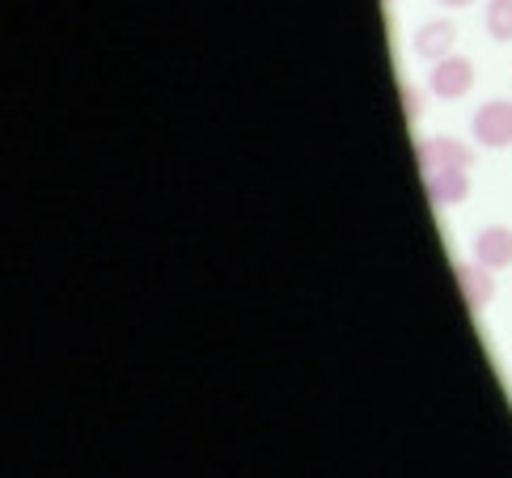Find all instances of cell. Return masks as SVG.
Masks as SVG:
<instances>
[{"label":"cell","instance_id":"obj_1","mask_svg":"<svg viewBox=\"0 0 512 478\" xmlns=\"http://www.w3.org/2000/svg\"><path fill=\"white\" fill-rule=\"evenodd\" d=\"M474 81H479V68H474V60H466V55H445V60H436L428 68V94L441 98V102H462Z\"/></svg>","mask_w":512,"mask_h":478},{"label":"cell","instance_id":"obj_2","mask_svg":"<svg viewBox=\"0 0 512 478\" xmlns=\"http://www.w3.org/2000/svg\"><path fill=\"white\" fill-rule=\"evenodd\" d=\"M415 161L424 170V178L445 174V170H474V149L457 136H424L415 144Z\"/></svg>","mask_w":512,"mask_h":478},{"label":"cell","instance_id":"obj_3","mask_svg":"<svg viewBox=\"0 0 512 478\" xmlns=\"http://www.w3.org/2000/svg\"><path fill=\"white\" fill-rule=\"evenodd\" d=\"M470 136L479 149H512V102L508 98L483 102L470 119Z\"/></svg>","mask_w":512,"mask_h":478},{"label":"cell","instance_id":"obj_4","mask_svg":"<svg viewBox=\"0 0 512 478\" xmlns=\"http://www.w3.org/2000/svg\"><path fill=\"white\" fill-rule=\"evenodd\" d=\"M411 47H415L419 60H428V64L445 60V55H453V47H457V26L449 22V17H428V22L415 30Z\"/></svg>","mask_w":512,"mask_h":478},{"label":"cell","instance_id":"obj_5","mask_svg":"<svg viewBox=\"0 0 512 478\" xmlns=\"http://www.w3.org/2000/svg\"><path fill=\"white\" fill-rule=\"evenodd\" d=\"M457 288H462V301L479 314V309H487L491 301H496V271L483 267L479 259L474 263H457Z\"/></svg>","mask_w":512,"mask_h":478},{"label":"cell","instance_id":"obj_6","mask_svg":"<svg viewBox=\"0 0 512 478\" xmlns=\"http://www.w3.org/2000/svg\"><path fill=\"white\" fill-rule=\"evenodd\" d=\"M474 259H479L483 267H491V271L512 267V229L508 225L479 229V237H474Z\"/></svg>","mask_w":512,"mask_h":478},{"label":"cell","instance_id":"obj_7","mask_svg":"<svg viewBox=\"0 0 512 478\" xmlns=\"http://www.w3.org/2000/svg\"><path fill=\"white\" fill-rule=\"evenodd\" d=\"M424 187H428V199L436 208H457V204H466V195H470V170L428 174Z\"/></svg>","mask_w":512,"mask_h":478},{"label":"cell","instance_id":"obj_8","mask_svg":"<svg viewBox=\"0 0 512 478\" xmlns=\"http://www.w3.org/2000/svg\"><path fill=\"white\" fill-rule=\"evenodd\" d=\"M483 26L496 43H512V0H487Z\"/></svg>","mask_w":512,"mask_h":478},{"label":"cell","instance_id":"obj_9","mask_svg":"<svg viewBox=\"0 0 512 478\" xmlns=\"http://www.w3.org/2000/svg\"><path fill=\"white\" fill-rule=\"evenodd\" d=\"M402 115H407V123H419L424 119V89L419 85H411V81H402Z\"/></svg>","mask_w":512,"mask_h":478},{"label":"cell","instance_id":"obj_10","mask_svg":"<svg viewBox=\"0 0 512 478\" xmlns=\"http://www.w3.org/2000/svg\"><path fill=\"white\" fill-rule=\"evenodd\" d=\"M445 9H466V5H474V0H441Z\"/></svg>","mask_w":512,"mask_h":478}]
</instances>
